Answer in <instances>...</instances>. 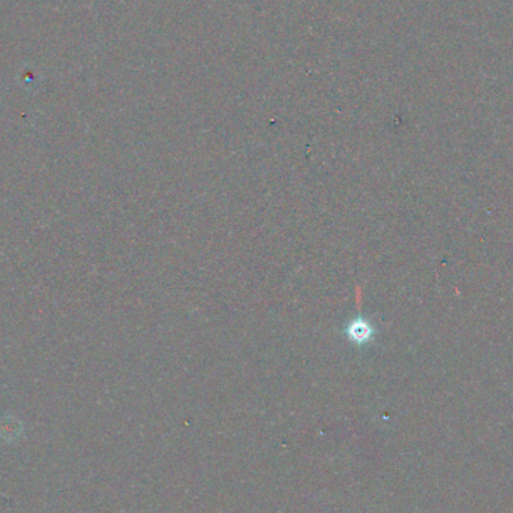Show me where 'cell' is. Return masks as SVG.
<instances>
[{"instance_id": "cell-1", "label": "cell", "mask_w": 513, "mask_h": 513, "mask_svg": "<svg viewBox=\"0 0 513 513\" xmlns=\"http://www.w3.org/2000/svg\"><path fill=\"white\" fill-rule=\"evenodd\" d=\"M350 333L352 338L357 342H366L369 340L371 333H373V329L365 323V321H356L352 327H350Z\"/></svg>"}]
</instances>
